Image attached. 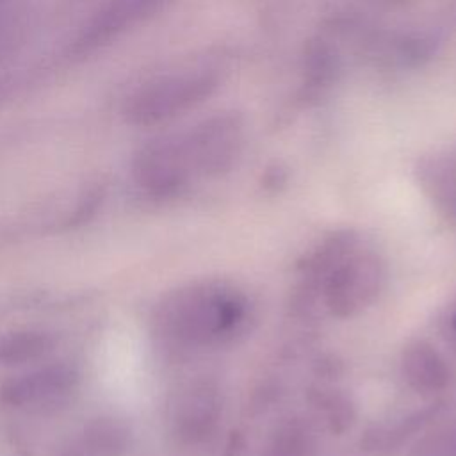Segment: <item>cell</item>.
Masks as SVG:
<instances>
[{"label": "cell", "mask_w": 456, "mask_h": 456, "mask_svg": "<svg viewBox=\"0 0 456 456\" xmlns=\"http://www.w3.org/2000/svg\"><path fill=\"white\" fill-rule=\"evenodd\" d=\"M249 315V299L237 285L208 280L171 292L159 306L157 326L173 346L212 347L244 333Z\"/></svg>", "instance_id": "6da1fadb"}, {"label": "cell", "mask_w": 456, "mask_h": 456, "mask_svg": "<svg viewBox=\"0 0 456 456\" xmlns=\"http://www.w3.org/2000/svg\"><path fill=\"white\" fill-rule=\"evenodd\" d=\"M385 283L383 260L363 248L344 258L324 281L321 299L330 315L351 319L365 312Z\"/></svg>", "instance_id": "7a4b0ae2"}, {"label": "cell", "mask_w": 456, "mask_h": 456, "mask_svg": "<svg viewBox=\"0 0 456 456\" xmlns=\"http://www.w3.org/2000/svg\"><path fill=\"white\" fill-rule=\"evenodd\" d=\"M217 86V73L208 68L187 69L148 84L132 102L130 116L139 123H155L176 116L207 98Z\"/></svg>", "instance_id": "3957f363"}, {"label": "cell", "mask_w": 456, "mask_h": 456, "mask_svg": "<svg viewBox=\"0 0 456 456\" xmlns=\"http://www.w3.org/2000/svg\"><path fill=\"white\" fill-rule=\"evenodd\" d=\"M223 392L217 381L200 378L185 385L173 401L171 424L175 436L185 445L208 444L221 424Z\"/></svg>", "instance_id": "277c9868"}, {"label": "cell", "mask_w": 456, "mask_h": 456, "mask_svg": "<svg viewBox=\"0 0 456 456\" xmlns=\"http://www.w3.org/2000/svg\"><path fill=\"white\" fill-rule=\"evenodd\" d=\"M198 173L217 176L230 171L242 150V123L235 114L210 118L187 132Z\"/></svg>", "instance_id": "5b68a950"}, {"label": "cell", "mask_w": 456, "mask_h": 456, "mask_svg": "<svg viewBox=\"0 0 456 456\" xmlns=\"http://www.w3.org/2000/svg\"><path fill=\"white\" fill-rule=\"evenodd\" d=\"M401 374L419 395L433 397L445 392L454 378L445 356L428 340H411L401 353Z\"/></svg>", "instance_id": "8992f818"}, {"label": "cell", "mask_w": 456, "mask_h": 456, "mask_svg": "<svg viewBox=\"0 0 456 456\" xmlns=\"http://www.w3.org/2000/svg\"><path fill=\"white\" fill-rule=\"evenodd\" d=\"M75 383L77 374L69 367L55 365L7 381L0 395L4 403L18 408L45 406L71 394Z\"/></svg>", "instance_id": "52a82bcc"}, {"label": "cell", "mask_w": 456, "mask_h": 456, "mask_svg": "<svg viewBox=\"0 0 456 456\" xmlns=\"http://www.w3.org/2000/svg\"><path fill=\"white\" fill-rule=\"evenodd\" d=\"M445 408V401L436 399L429 404L395 419L394 422L376 424L369 428L362 436V449L376 456H390L404 447L413 436L422 433Z\"/></svg>", "instance_id": "ba28073f"}, {"label": "cell", "mask_w": 456, "mask_h": 456, "mask_svg": "<svg viewBox=\"0 0 456 456\" xmlns=\"http://www.w3.org/2000/svg\"><path fill=\"white\" fill-rule=\"evenodd\" d=\"M417 178L433 205L456 219V155L442 153L424 159L417 167Z\"/></svg>", "instance_id": "9c48e42d"}, {"label": "cell", "mask_w": 456, "mask_h": 456, "mask_svg": "<svg viewBox=\"0 0 456 456\" xmlns=\"http://www.w3.org/2000/svg\"><path fill=\"white\" fill-rule=\"evenodd\" d=\"M317 445L314 424L301 415H290L274 426L258 456H315Z\"/></svg>", "instance_id": "30bf717a"}, {"label": "cell", "mask_w": 456, "mask_h": 456, "mask_svg": "<svg viewBox=\"0 0 456 456\" xmlns=\"http://www.w3.org/2000/svg\"><path fill=\"white\" fill-rule=\"evenodd\" d=\"M308 403L331 435H344L356 420V408L349 394L331 387H310Z\"/></svg>", "instance_id": "8fae6325"}, {"label": "cell", "mask_w": 456, "mask_h": 456, "mask_svg": "<svg viewBox=\"0 0 456 456\" xmlns=\"http://www.w3.org/2000/svg\"><path fill=\"white\" fill-rule=\"evenodd\" d=\"M53 347V338L45 331H12L0 337V363L20 365L48 354Z\"/></svg>", "instance_id": "7c38bea8"}, {"label": "cell", "mask_w": 456, "mask_h": 456, "mask_svg": "<svg viewBox=\"0 0 456 456\" xmlns=\"http://www.w3.org/2000/svg\"><path fill=\"white\" fill-rule=\"evenodd\" d=\"M408 456H456V424L422 435L411 445Z\"/></svg>", "instance_id": "4fadbf2b"}, {"label": "cell", "mask_w": 456, "mask_h": 456, "mask_svg": "<svg viewBox=\"0 0 456 456\" xmlns=\"http://www.w3.org/2000/svg\"><path fill=\"white\" fill-rule=\"evenodd\" d=\"M244 452H246V436L242 431L233 429L224 442L221 456H244Z\"/></svg>", "instance_id": "5bb4252c"}, {"label": "cell", "mask_w": 456, "mask_h": 456, "mask_svg": "<svg viewBox=\"0 0 456 456\" xmlns=\"http://www.w3.org/2000/svg\"><path fill=\"white\" fill-rule=\"evenodd\" d=\"M447 340L449 344L452 346V349L456 351V308L452 310V314L449 315V321H447Z\"/></svg>", "instance_id": "9a60e30c"}]
</instances>
